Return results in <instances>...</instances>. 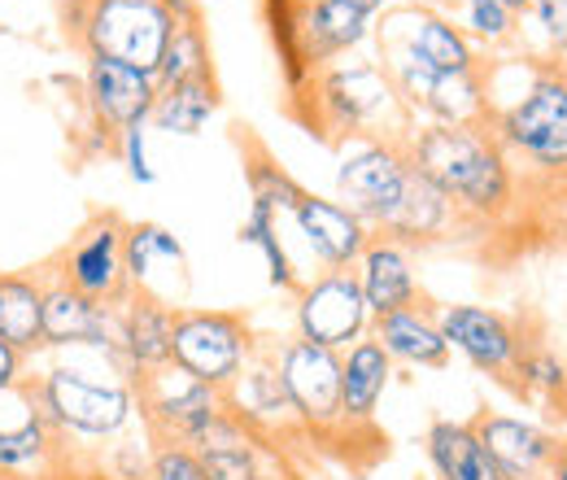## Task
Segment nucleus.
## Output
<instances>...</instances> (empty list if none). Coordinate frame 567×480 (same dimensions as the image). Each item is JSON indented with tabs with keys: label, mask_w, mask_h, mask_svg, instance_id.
Listing matches in <instances>:
<instances>
[{
	"label": "nucleus",
	"mask_w": 567,
	"mask_h": 480,
	"mask_svg": "<svg viewBox=\"0 0 567 480\" xmlns=\"http://www.w3.org/2000/svg\"><path fill=\"white\" fill-rule=\"evenodd\" d=\"M402 149H406L411 166H420L463 218L497 223L519 202L515 162L497 144L489 123H481V127L424 123L402 136Z\"/></svg>",
	"instance_id": "obj_1"
},
{
	"label": "nucleus",
	"mask_w": 567,
	"mask_h": 480,
	"mask_svg": "<svg viewBox=\"0 0 567 480\" xmlns=\"http://www.w3.org/2000/svg\"><path fill=\"white\" fill-rule=\"evenodd\" d=\"M288 114L323 144L346 140H398L411 132V114L398 101L380 62L319 70L310 83L288 92Z\"/></svg>",
	"instance_id": "obj_2"
},
{
	"label": "nucleus",
	"mask_w": 567,
	"mask_h": 480,
	"mask_svg": "<svg viewBox=\"0 0 567 480\" xmlns=\"http://www.w3.org/2000/svg\"><path fill=\"white\" fill-rule=\"evenodd\" d=\"M271 44L284 70V88L297 92L337 58L354 53L371 35V13L354 9L350 0H319V4H262Z\"/></svg>",
	"instance_id": "obj_3"
},
{
	"label": "nucleus",
	"mask_w": 567,
	"mask_h": 480,
	"mask_svg": "<svg viewBox=\"0 0 567 480\" xmlns=\"http://www.w3.org/2000/svg\"><path fill=\"white\" fill-rule=\"evenodd\" d=\"M489 127L511 162H528L533 171L559 180L567 166V70H533L515 101L494 105Z\"/></svg>",
	"instance_id": "obj_4"
},
{
	"label": "nucleus",
	"mask_w": 567,
	"mask_h": 480,
	"mask_svg": "<svg viewBox=\"0 0 567 480\" xmlns=\"http://www.w3.org/2000/svg\"><path fill=\"white\" fill-rule=\"evenodd\" d=\"M31 402L49 419L53 432H74L92 441L118 437L141 407L132 380H96L79 367H53L49 376H40Z\"/></svg>",
	"instance_id": "obj_5"
},
{
	"label": "nucleus",
	"mask_w": 567,
	"mask_h": 480,
	"mask_svg": "<svg viewBox=\"0 0 567 480\" xmlns=\"http://www.w3.org/2000/svg\"><path fill=\"white\" fill-rule=\"evenodd\" d=\"M171 35L175 18L162 0H87L79 18V44L87 58H110L148 74H157Z\"/></svg>",
	"instance_id": "obj_6"
},
{
	"label": "nucleus",
	"mask_w": 567,
	"mask_h": 480,
	"mask_svg": "<svg viewBox=\"0 0 567 480\" xmlns=\"http://www.w3.org/2000/svg\"><path fill=\"white\" fill-rule=\"evenodd\" d=\"M254 354H258L254 328H249V315L240 310H188L184 306L175 315L171 362L218 394L249 367Z\"/></svg>",
	"instance_id": "obj_7"
},
{
	"label": "nucleus",
	"mask_w": 567,
	"mask_h": 480,
	"mask_svg": "<svg viewBox=\"0 0 567 480\" xmlns=\"http://www.w3.org/2000/svg\"><path fill=\"white\" fill-rule=\"evenodd\" d=\"M432 319L441 328V337L450 349H458L476 371H485L502 389L519 394V358L533 345L524 333V319H511L489 306H467V302H450V306H432Z\"/></svg>",
	"instance_id": "obj_8"
},
{
	"label": "nucleus",
	"mask_w": 567,
	"mask_h": 480,
	"mask_svg": "<svg viewBox=\"0 0 567 480\" xmlns=\"http://www.w3.org/2000/svg\"><path fill=\"white\" fill-rule=\"evenodd\" d=\"M53 279H62V284H71L74 293L118 310L132 297V279H127V218L114 214V210L92 214L71 236V245L58 254Z\"/></svg>",
	"instance_id": "obj_9"
},
{
	"label": "nucleus",
	"mask_w": 567,
	"mask_h": 480,
	"mask_svg": "<svg viewBox=\"0 0 567 480\" xmlns=\"http://www.w3.org/2000/svg\"><path fill=\"white\" fill-rule=\"evenodd\" d=\"M271 358H276V371H280L284 394L292 402L301 432L310 437L350 432L341 419V349H323V345L292 337L284 345H271Z\"/></svg>",
	"instance_id": "obj_10"
},
{
	"label": "nucleus",
	"mask_w": 567,
	"mask_h": 480,
	"mask_svg": "<svg viewBox=\"0 0 567 480\" xmlns=\"http://www.w3.org/2000/svg\"><path fill=\"white\" fill-rule=\"evenodd\" d=\"M406 180H411V157L402 149V136L358 140L341 157L337 193H341V206H350L371 232H380L393 218V210L402 206Z\"/></svg>",
	"instance_id": "obj_11"
},
{
	"label": "nucleus",
	"mask_w": 567,
	"mask_h": 480,
	"mask_svg": "<svg viewBox=\"0 0 567 480\" xmlns=\"http://www.w3.org/2000/svg\"><path fill=\"white\" fill-rule=\"evenodd\" d=\"M297 337L323 349H350L371 333V310L354 272H319L292 293Z\"/></svg>",
	"instance_id": "obj_12"
},
{
	"label": "nucleus",
	"mask_w": 567,
	"mask_h": 480,
	"mask_svg": "<svg viewBox=\"0 0 567 480\" xmlns=\"http://www.w3.org/2000/svg\"><path fill=\"white\" fill-rule=\"evenodd\" d=\"M380 49H402V53H411L415 62H424L436 74L485 67L476 44L463 35V27L454 18H445L441 9H432V4H393V9H384Z\"/></svg>",
	"instance_id": "obj_13"
},
{
	"label": "nucleus",
	"mask_w": 567,
	"mask_h": 480,
	"mask_svg": "<svg viewBox=\"0 0 567 480\" xmlns=\"http://www.w3.org/2000/svg\"><path fill=\"white\" fill-rule=\"evenodd\" d=\"M44 345L49 349H96L123 376H132L123 345H118V310L74 293L62 279L44 284Z\"/></svg>",
	"instance_id": "obj_14"
},
{
	"label": "nucleus",
	"mask_w": 567,
	"mask_h": 480,
	"mask_svg": "<svg viewBox=\"0 0 567 480\" xmlns=\"http://www.w3.org/2000/svg\"><path fill=\"white\" fill-rule=\"evenodd\" d=\"M157 101V79L148 70L123 67L110 58H87V110L105 132V149L114 153L118 136L132 127H148Z\"/></svg>",
	"instance_id": "obj_15"
},
{
	"label": "nucleus",
	"mask_w": 567,
	"mask_h": 480,
	"mask_svg": "<svg viewBox=\"0 0 567 480\" xmlns=\"http://www.w3.org/2000/svg\"><path fill=\"white\" fill-rule=\"evenodd\" d=\"M292 223L306 236L315 263L323 272H354L362 249L371 245V227L350 206L328 202L319 193H301L292 206Z\"/></svg>",
	"instance_id": "obj_16"
},
{
	"label": "nucleus",
	"mask_w": 567,
	"mask_h": 480,
	"mask_svg": "<svg viewBox=\"0 0 567 480\" xmlns=\"http://www.w3.org/2000/svg\"><path fill=\"white\" fill-rule=\"evenodd\" d=\"M472 428H476L481 446L489 450V459H494L497 472L506 480H550L559 432L497 411H481L472 419Z\"/></svg>",
	"instance_id": "obj_17"
},
{
	"label": "nucleus",
	"mask_w": 567,
	"mask_h": 480,
	"mask_svg": "<svg viewBox=\"0 0 567 480\" xmlns=\"http://www.w3.org/2000/svg\"><path fill=\"white\" fill-rule=\"evenodd\" d=\"M354 275H358L362 297H367L371 319L424 306V284H420V275H415L411 249L398 245V241H389V236H375V232H371V245L362 249Z\"/></svg>",
	"instance_id": "obj_18"
},
{
	"label": "nucleus",
	"mask_w": 567,
	"mask_h": 480,
	"mask_svg": "<svg viewBox=\"0 0 567 480\" xmlns=\"http://www.w3.org/2000/svg\"><path fill=\"white\" fill-rule=\"evenodd\" d=\"M393 380V358L367 333L362 341L341 349V419L350 432H375V411Z\"/></svg>",
	"instance_id": "obj_19"
},
{
	"label": "nucleus",
	"mask_w": 567,
	"mask_h": 480,
	"mask_svg": "<svg viewBox=\"0 0 567 480\" xmlns=\"http://www.w3.org/2000/svg\"><path fill=\"white\" fill-rule=\"evenodd\" d=\"M175 306L148 297V293H132L118 306V345L123 358L132 367V376H148L171 367V341H175Z\"/></svg>",
	"instance_id": "obj_20"
},
{
	"label": "nucleus",
	"mask_w": 567,
	"mask_h": 480,
	"mask_svg": "<svg viewBox=\"0 0 567 480\" xmlns=\"http://www.w3.org/2000/svg\"><path fill=\"white\" fill-rule=\"evenodd\" d=\"M463 214L454 210V202L427 180L420 166H411V180H406V193H402V206L393 210V218L375 232V236H389L406 249L415 245H432L441 236H450V227L458 223Z\"/></svg>",
	"instance_id": "obj_21"
},
{
	"label": "nucleus",
	"mask_w": 567,
	"mask_h": 480,
	"mask_svg": "<svg viewBox=\"0 0 567 480\" xmlns=\"http://www.w3.org/2000/svg\"><path fill=\"white\" fill-rule=\"evenodd\" d=\"M371 337L393 362L406 367H424V371H441L450 362V345L441 337L432 306H415V310H398V315H380L371 319Z\"/></svg>",
	"instance_id": "obj_22"
},
{
	"label": "nucleus",
	"mask_w": 567,
	"mask_h": 480,
	"mask_svg": "<svg viewBox=\"0 0 567 480\" xmlns=\"http://www.w3.org/2000/svg\"><path fill=\"white\" fill-rule=\"evenodd\" d=\"M157 275L171 279V288H188V258L184 245L162 223H127V279L132 293L157 297Z\"/></svg>",
	"instance_id": "obj_23"
},
{
	"label": "nucleus",
	"mask_w": 567,
	"mask_h": 480,
	"mask_svg": "<svg viewBox=\"0 0 567 480\" xmlns=\"http://www.w3.org/2000/svg\"><path fill=\"white\" fill-rule=\"evenodd\" d=\"M427 123H445V127H481L494 119V96H489V70H450L436 74L424 101Z\"/></svg>",
	"instance_id": "obj_24"
},
{
	"label": "nucleus",
	"mask_w": 567,
	"mask_h": 480,
	"mask_svg": "<svg viewBox=\"0 0 567 480\" xmlns=\"http://www.w3.org/2000/svg\"><path fill=\"white\" fill-rule=\"evenodd\" d=\"M427 463L436 480H506L489 459V450L481 446L472 423H454V419H432L424 437Z\"/></svg>",
	"instance_id": "obj_25"
},
{
	"label": "nucleus",
	"mask_w": 567,
	"mask_h": 480,
	"mask_svg": "<svg viewBox=\"0 0 567 480\" xmlns=\"http://www.w3.org/2000/svg\"><path fill=\"white\" fill-rule=\"evenodd\" d=\"M0 341L22 354L44 345V279L0 272Z\"/></svg>",
	"instance_id": "obj_26"
},
{
	"label": "nucleus",
	"mask_w": 567,
	"mask_h": 480,
	"mask_svg": "<svg viewBox=\"0 0 567 480\" xmlns=\"http://www.w3.org/2000/svg\"><path fill=\"white\" fill-rule=\"evenodd\" d=\"M223 96H218V79H193V83H171L157 88L148 127L171 132V136H202V127L218 114Z\"/></svg>",
	"instance_id": "obj_27"
},
{
	"label": "nucleus",
	"mask_w": 567,
	"mask_h": 480,
	"mask_svg": "<svg viewBox=\"0 0 567 480\" xmlns=\"http://www.w3.org/2000/svg\"><path fill=\"white\" fill-rule=\"evenodd\" d=\"M240 153H245V184H249V210H267L280 218V210L292 214L297 197L306 193L280 162L271 157V149L254 136L249 127H240Z\"/></svg>",
	"instance_id": "obj_28"
},
{
	"label": "nucleus",
	"mask_w": 567,
	"mask_h": 480,
	"mask_svg": "<svg viewBox=\"0 0 567 480\" xmlns=\"http://www.w3.org/2000/svg\"><path fill=\"white\" fill-rule=\"evenodd\" d=\"M157 88H171V83H193V79H214V49L210 35H206V22H179L166 53H162V67H157Z\"/></svg>",
	"instance_id": "obj_29"
},
{
	"label": "nucleus",
	"mask_w": 567,
	"mask_h": 480,
	"mask_svg": "<svg viewBox=\"0 0 567 480\" xmlns=\"http://www.w3.org/2000/svg\"><path fill=\"white\" fill-rule=\"evenodd\" d=\"M53 428L40 411H31L22 423L4 428L0 423V468L4 472H35L53 455Z\"/></svg>",
	"instance_id": "obj_30"
},
{
	"label": "nucleus",
	"mask_w": 567,
	"mask_h": 480,
	"mask_svg": "<svg viewBox=\"0 0 567 480\" xmlns=\"http://www.w3.org/2000/svg\"><path fill=\"white\" fill-rule=\"evenodd\" d=\"M519 389L524 398H546L567 415V362L546 341H533L519 358Z\"/></svg>",
	"instance_id": "obj_31"
},
{
	"label": "nucleus",
	"mask_w": 567,
	"mask_h": 480,
	"mask_svg": "<svg viewBox=\"0 0 567 480\" xmlns=\"http://www.w3.org/2000/svg\"><path fill=\"white\" fill-rule=\"evenodd\" d=\"M240 241L254 245V249L267 258V275H271L276 288H284V293H297V288H301V279H297V272H292V263H288V254H284V245H280V218H276V214L249 210V218H245V227H240Z\"/></svg>",
	"instance_id": "obj_32"
},
{
	"label": "nucleus",
	"mask_w": 567,
	"mask_h": 480,
	"mask_svg": "<svg viewBox=\"0 0 567 480\" xmlns=\"http://www.w3.org/2000/svg\"><path fill=\"white\" fill-rule=\"evenodd\" d=\"M458 27L472 44H489V49H502L519 35V18L502 0H463V22Z\"/></svg>",
	"instance_id": "obj_33"
},
{
	"label": "nucleus",
	"mask_w": 567,
	"mask_h": 480,
	"mask_svg": "<svg viewBox=\"0 0 567 480\" xmlns=\"http://www.w3.org/2000/svg\"><path fill=\"white\" fill-rule=\"evenodd\" d=\"M148 480H210L202 468V455L188 446H157L148 459Z\"/></svg>",
	"instance_id": "obj_34"
},
{
	"label": "nucleus",
	"mask_w": 567,
	"mask_h": 480,
	"mask_svg": "<svg viewBox=\"0 0 567 480\" xmlns=\"http://www.w3.org/2000/svg\"><path fill=\"white\" fill-rule=\"evenodd\" d=\"M528 13L537 18V27H542L550 53H555L559 62H567V0H533Z\"/></svg>",
	"instance_id": "obj_35"
},
{
	"label": "nucleus",
	"mask_w": 567,
	"mask_h": 480,
	"mask_svg": "<svg viewBox=\"0 0 567 480\" xmlns=\"http://www.w3.org/2000/svg\"><path fill=\"white\" fill-rule=\"evenodd\" d=\"M123 162H127V175L136 180V184H153L157 175H153V166H148V149H144V127H132V132H123L118 136V149H114Z\"/></svg>",
	"instance_id": "obj_36"
},
{
	"label": "nucleus",
	"mask_w": 567,
	"mask_h": 480,
	"mask_svg": "<svg viewBox=\"0 0 567 480\" xmlns=\"http://www.w3.org/2000/svg\"><path fill=\"white\" fill-rule=\"evenodd\" d=\"M22 362H27L22 349H13L9 341H0V394H9V389L22 385Z\"/></svg>",
	"instance_id": "obj_37"
},
{
	"label": "nucleus",
	"mask_w": 567,
	"mask_h": 480,
	"mask_svg": "<svg viewBox=\"0 0 567 480\" xmlns=\"http://www.w3.org/2000/svg\"><path fill=\"white\" fill-rule=\"evenodd\" d=\"M162 4H166V13L175 18V27H179V22H206L202 0H162Z\"/></svg>",
	"instance_id": "obj_38"
},
{
	"label": "nucleus",
	"mask_w": 567,
	"mask_h": 480,
	"mask_svg": "<svg viewBox=\"0 0 567 480\" xmlns=\"http://www.w3.org/2000/svg\"><path fill=\"white\" fill-rule=\"evenodd\" d=\"M550 480H567V437H559V450H555V463H550Z\"/></svg>",
	"instance_id": "obj_39"
},
{
	"label": "nucleus",
	"mask_w": 567,
	"mask_h": 480,
	"mask_svg": "<svg viewBox=\"0 0 567 480\" xmlns=\"http://www.w3.org/2000/svg\"><path fill=\"white\" fill-rule=\"evenodd\" d=\"M350 4H354V9H362V13H371V18H375V13H384V9H393L398 0H350Z\"/></svg>",
	"instance_id": "obj_40"
},
{
	"label": "nucleus",
	"mask_w": 567,
	"mask_h": 480,
	"mask_svg": "<svg viewBox=\"0 0 567 480\" xmlns=\"http://www.w3.org/2000/svg\"><path fill=\"white\" fill-rule=\"evenodd\" d=\"M258 480H297V477H292V472H284V468H267V463H262Z\"/></svg>",
	"instance_id": "obj_41"
},
{
	"label": "nucleus",
	"mask_w": 567,
	"mask_h": 480,
	"mask_svg": "<svg viewBox=\"0 0 567 480\" xmlns=\"http://www.w3.org/2000/svg\"><path fill=\"white\" fill-rule=\"evenodd\" d=\"M502 4H506V9H511V13H515V18H524V13H528V9H533V0H502Z\"/></svg>",
	"instance_id": "obj_42"
},
{
	"label": "nucleus",
	"mask_w": 567,
	"mask_h": 480,
	"mask_svg": "<svg viewBox=\"0 0 567 480\" xmlns=\"http://www.w3.org/2000/svg\"><path fill=\"white\" fill-rule=\"evenodd\" d=\"M262 4H280V9H288V4H319V0H262Z\"/></svg>",
	"instance_id": "obj_43"
},
{
	"label": "nucleus",
	"mask_w": 567,
	"mask_h": 480,
	"mask_svg": "<svg viewBox=\"0 0 567 480\" xmlns=\"http://www.w3.org/2000/svg\"><path fill=\"white\" fill-rule=\"evenodd\" d=\"M559 184H564V188H567V166H564V175H559Z\"/></svg>",
	"instance_id": "obj_44"
}]
</instances>
